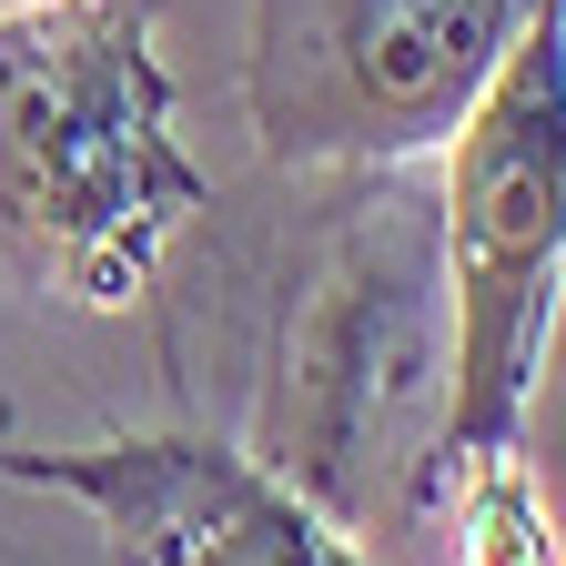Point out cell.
Returning a JSON list of instances; mask_svg holds the SVG:
<instances>
[{"mask_svg": "<svg viewBox=\"0 0 566 566\" xmlns=\"http://www.w3.org/2000/svg\"><path fill=\"white\" fill-rule=\"evenodd\" d=\"M0 11H41V0H0Z\"/></svg>", "mask_w": 566, "mask_h": 566, "instance_id": "8992f818", "label": "cell"}, {"mask_svg": "<svg viewBox=\"0 0 566 566\" xmlns=\"http://www.w3.org/2000/svg\"><path fill=\"white\" fill-rule=\"evenodd\" d=\"M0 475L61 485L102 506V526L142 566H365L334 526H314L273 475L212 446H102V455H0Z\"/></svg>", "mask_w": 566, "mask_h": 566, "instance_id": "277c9868", "label": "cell"}, {"mask_svg": "<svg viewBox=\"0 0 566 566\" xmlns=\"http://www.w3.org/2000/svg\"><path fill=\"white\" fill-rule=\"evenodd\" d=\"M536 0H263L253 112L273 153H415L465 122Z\"/></svg>", "mask_w": 566, "mask_h": 566, "instance_id": "3957f363", "label": "cell"}, {"mask_svg": "<svg viewBox=\"0 0 566 566\" xmlns=\"http://www.w3.org/2000/svg\"><path fill=\"white\" fill-rule=\"evenodd\" d=\"M556 31H566V0H556Z\"/></svg>", "mask_w": 566, "mask_h": 566, "instance_id": "52a82bcc", "label": "cell"}, {"mask_svg": "<svg viewBox=\"0 0 566 566\" xmlns=\"http://www.w3.org/2000/svg\"><path fill=\"white\" fill-rule=\"evenodd\" d=\"M202 202L163 132L142 0L0 11V243L82 304H132L163 233Z\"/></svg>", "mask_w": 566, "mask_h": 566, "instance_id": "6da1fadb", "label": "cell"}, {"mask_svg": "<svg viewBox=\"0 0 566 566\" xmlns=\"http://www.w3.org/2000/svg\"><path fill=\"white\" fill-rule=\"evenodd\" d=\"M566 263V31L536 0L455 122V465L516 446Z\"/></svg>", "mask_w": 566, "mask_h": 566, "instance_id": "7a4b0ae2", "label": "cell"}, {"mask_svg": "<svg viewBox=\"0 0 566 566\" xmlns=\"http://www.w3.org/2000/svg\"><path fill=\"white\" fill-rule=\"evenodd\" d=\"M455 566H556V536H546V506H536V485L506 455H475L455 465Z\"/></svg>", "mask_w": 566, "mask_h": 566, "instance_id": "5b68a950", "label": "cell"}]
</instances>
